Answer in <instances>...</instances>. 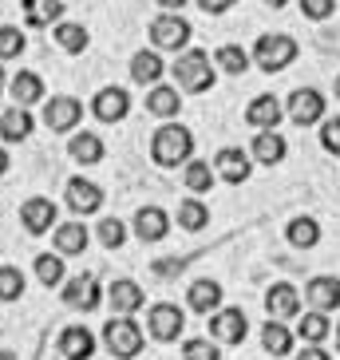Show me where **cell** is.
I'll return each mask as SVG.
<instances>
[{
    "mask_svg": "<svg viewBox=\"0 0 340 360\" xmlns=\"http://www.w3.org/2000/svg\"><path fill=\"white\" fill-rule=\"evenodd\" d=\"M170 79L182 96H206L214 84H218V64H214V52L206 48H186L178 52V60L170 64Z\"/></svg>",
    "mask_w": 340,
    "mask_h": 360,
    "instance_id": "obj_1",
    "label": "cell"
},
{
    "mask_svg": "<svg viewBox=\"0 0 340 360\" xmlns=\"http://www.w3.org/2000/svg\"><path fill=\"white\" fill-rule=\"evenodd\" d=\"M150 159L162 170H178L194 159V131L186 123H159L150 135Z\"/></svg>",
    "mask_w": 340,
    "mask_h": 360,
    "instance_id": "obj_2",
    "label": "cell"
},
{
    "mask_svg": "<svg viewBox=\"0 0 340 360\" xmlns=\"http://www.w3.org/2000/svg\"><path fill=\"white\" fill-rule=\"evenodd\" d=\"M249 56H254V68L277 75V72H285V68L297 64L301 44L293 40L289 32H261V36L254 40V48H249Z\"/></svg>",
    "mask_w": 340,
    "mask_h": 360,
    "instance_id": "obj_3",
    "label": "cell"
},
{
    "mask_svg": "<svg viewBox=\"0 0 340 360\" xmlns=\"http://www.w3.org/2000/svg\"><path fill=\"white\" fill-rule=\"evenodd\" d=\"M99 340H103V349L115 360H138L143 349H147V333H143V325L135 317H111L103 325V333H99Z\"/></svg>",
    "mask_w": 340,
    "mask_h": 360,
    "instance_id": "obj_4",
    "label": "cell"
},
{
    "mask_svg": "<svg viewBox=\"0 0 340 360\" xmlns=\"http://www.w3.org/2000/svg\"><path fill=\"white\" fill-rule=\"evenodd\" d=\"M147 32H150V48H159V52H186L194 40V28L182 12H159L147 24Z\"/></svg>",
    "mask_w": 340,
    "mask_h": 360,
    "instance_id": "obj_5",
    "label": "cell"
},
{
    "mask_svg": "<svg viewBox=\"0 0 340 360\" xmlns=\"http://www.w3.org/2000/svg\"><path fill=\"white\" fill-rule=\"evenodd\" d=\"M40 123L48 131H55V135H75L79 123H84V103L75 96H67V91H55V96H48L40 103Z\"/></svg>",
    "mask_w": 340,
    "mask_h": 360,
    "instance_id": "obj_6",
    "label": "cell"
},
{
    "mask_svg": "<svg viewBox=\"0 0 340 360\" xmlns=\"http://www.w3.org/2000/svg\"><path fill=\"white\" fill-rule=\"evenodd\" d=\"M325 111H329V99L320 87H293L285 99V119L297 123V127H317L325 123Z\"/></svg>",
    "mask_w": 340,
    "mask_h": 360,
    "instance_id": "obj_7",
    "label": "cell"
},
{
    "mask_svg": "<svg viewBox=\"0 0 340 360\" xmlns=\"http://www.w3.org/2000/svg\"><path fill=\"white\" fill-rule=\"evenodd\" d=\"M60 297H64V305L75 309V313H96V309L103 305L107 289L99 285L96 274H75L60 285Z\"/></svg>",
    "mask_w": 340,
    "mask_h": 360,
    "instance_id": "obj_8",
    "label": "cell"
},
{
    "mask_svg": "<svg viewBox=\"0 0 340 360\" xmlns=\"http://www.w3.org/2000/svg\"><path fill=\"white\" fill-rule=\"evenodd\" d=\"M186 333V309L159 301V305L147 309V337L159 340V345H174V340Z\"/></svg>",
    "mask_w": 340,
    "mask_h": 360,
    "instance_id": "obj_9",
    "label": "cell"
},
{
    "mask_svg": "<svg viewBox=\"0 0 340 360\" xmlns=\"http://www.w3.org/2000/svg\"><path fill=\"white\" fill-rule=\"evenodd\" d=\"M87 111H91V119H99V123H107V127H115V123H123V119L131 115V91L127 87H119V84H107V87H99L96 96H91Z\"/></svg>",
    "mask_w": 340,
    "mask_h": 360,
    "instance_id": "obj_10",
    "label": "cell"
},
{
    "mask_svg": "<svg viewBox=\"0 0 340 360\" xmlns=\"http://www.w3.org/2000/svg\"><path fill=\"white\" fill-rule=\"evenodd\" d=\"M64 206H67V214H79V218L99 214L103 210V186L84 179V174H75V179L64 182Z\"/></svg>",
    "mask_w": 340,
    "mask_h": 360,
    "instance_id": "obj_11",
    "label": "cell"
},
{
    "mask_svg": "<svg viewBox=\"0 0 340 360\" xmlns=\"http://www.w3.org/2000/svg\"><path fill=\"white\" fill-rule=\"evenodd\" d=\"M266 313L269 321H297L301 313H305V297H301V289L293 285V281H273V285L266 289Z\"/></svg>",
    "mask_w": 340,
    "mask_h": 360,
    "instance_id": "obj_12",
    "label": "cell"
},
{
    "mask_svg": "<svg viewBox=\"0 0 340 360\" xmlns=\"http://www.w3.org/2000/svg\"><path fill=\"white\" fill-rule=\"evenodd\" d=\"M20 226L32 238H44V233H52L60 226V206L52 198H44V194H32V198L20 202Z\"/></svg>",
    "mask_w": 340,
    "mask_h": 360,
    "instance_id": "obj_13",
    "label": "cell"
},
{
    "mask_svg": "<svg viewBox=\"0 0 340 360\" xmlns=\"http://www.w3.org/2000/svg\"><path fill=\"white\" fill-rule=\"evenodd\" d=\"M225 305V289L218 277H194L186 285V309L198 313V317H214L218 309Z\"/></svg>",
    "mask_w": 340,
    "mask_h": 360,
    "instance_id": "obj_14",
    "label": "cell"
},
{
    "mask_svg": "<svg viewBox=\"0 0 340 360\" xmlns=\"http://www.w3.org/2000/svg\"><path fill=\"white\" fill-rule=\"evenodd\" d=\"M242 119L254 131H277L281 123H285V103H281L273 91H261V96H254L249 103H245Z\"/></svg>",
    "mask_w": 340,
    "mask_h": 360,
    "instance_id": "obj_15",
    "label": "cell"
},
{
    "mask_svg": "<svg viewBox=\"0 0 340 360\" xmlns=\"http://www.w3.org/2000/svg\"><path fill=\"white\" fill-rule=\"evenodd\" d=\"M170 226H174V218H170L162 206H138L135 218H131V233H135L143 245H155V242H166Z\"/></svg>",
    "mask_w": 340,
    "mask_h": 360,
    "instance_id": "obj_16",
    "label": "cell"
},
{
    "mask_svg": "<svg viewBox=\"0 0 340 360\" xmlns=\"http://www.w3.org/2000/svg\"><path fill=\"white\" fill-rule=\"evenodd\" d=\"M218 345H242L249 337V317H245V309H234V305H222L218 313L210 317V333Z\"/></svg>",
    "mask_w": 340,
    "mask_h": 360,
    "instance_id": "obj_17",
    "label": "cell"
},
{
    "mask_svg": "<svg viewBox=\"0 0 340 360\" xmlns=\"http://www.w3.org/2000/svg\"><path fill=\"white\" fill-rule=\"evenodd\" d=\"M55 349L64 360H91L99 352V337L87 325H64L55 337Z\"/></svg>",
    "mask_w": 340,
    "mask_h": 360,
    "instance_id": "obj_18",
    "label": "cell"
},
{
    "mask_svg": "<svg viewBox=\"0 0 340 360\" xmlns=\"http://www.w3.org/2000/svg\"><path fill=\"white\" fill-rule=\"evenodd\" d=\"M254 155L242 147H222L218 155H214V170H218V179L230 182V186H242V182H249V174H254Z\"/></svg>",
    "mask_w": 340,
    "mask_h": 360,
    "instance_id": "obj_19",
    "label": "cell"
},
{
    "mask_svg": "<svg viewBox=\"0 0 340 360\" xmlns=\"http://www.w3.org/2000/svg\"><path fill=\"white\" fill-rule=\"evenodd\" d=\"M107 305L115 309V317H135L138 309L147 305V293H143L135 277H115L107 285Z\"/></svg>",
    "mask_w": 340,
    "mask_h": 360,
    "instance_id": "obj_20",
    "label": "cell"
},
{
    "mask_svg": "<svg viewBox=\"0 0 340 360\" xmlns=\"http://www.w3.org/2000/svg\"><path fill=\"white\" fill-rule=\"evenodd\" d=\"M40 119L32 115V107H16L12 103L8 111H0V143L4 147H16V143H28Z\"/></svg>",
    "mask_w": 340,
    "mask_h": 360,
    "instance_id": "obj_21",
    "label": "cell"
},
{
    "mask_svg": "<svg viewBox=\"0 0 340 360\" xmlns=\"http://www.w3.org/2000/svg\"><path fill=\"white\" fill-rule=\"evenodd\" d=\"M91 245V230H87L84 218H67V222H60L52 230V250L64 257H79Z\"/></svg>",
    "mask_w": 340,
    "mask_h": 360,
    "instance_id": "obj_22",
    "label": "cell"
},
{
    "mask_svg": "<svg viewBox=\"0 0 340 360\" xmlns=\"http://www.w3.org/2000/svg\"><path fill=\"white\" fill-rule=\"evenodd\" d=\"M305 301H308V309H317V313L332 317V313L340 309V277H332V274H317V277H308V285H305Z\"/></svg>",
    "mask_w": 340,
    "mask_h": 360,
    "instance_id": "obj_23",
    "label": "cell"
},
{
    "mask_svg": "<svg viewBox=\"0 0 340 360\" xmlns=\"http://www.w3.org/2000/svg\"><path fill=\"white\" fill-rule=\"evenodd\" d=\"M249 155H254L257 167H281L289 155V143L281 131H254V139H249Z\"/></svg>",
    "mask_w": 340,
    "mask_h": 360,
    "instance_id": "obj_24",
    "label": "cell"
},
{
    "mask_svg": "<svg viewBox=\"0 0 340 360\" xmlns=\"http://www.w3.org/2000/svg\"><path fill=\"white\" fill-rule=\"evenodd\" d=\"M131 79H135L138 87H155V84H162V75L170 72V64L162 60V52L159 48H143V52H135L131 56Z\"/></svg>",
    "mask_w": 340,
    "mask_h": 360,
    "instance_id": "obj_25",
    "label": "cell"
},
{
    "mask_svg": "<svg viewBox=\"0 0 340 360\" xmlns=\"http://www.w3.org/2000/svg\"><path fill=\"white\" fill-rule=\"evenodd\" d=\"M67 155H72V162H79V167H99V162L107 159V143L99 131H75L72 139H67Z\"/></svg>",
    "mask_w": 340,
    "mask_h": 360,
    "instance_id": "obj_26",
    "label": "cell"
},
{
    "mask_svg": "<svg viewBox=\"0 0 340 360\" xmlns=\"http://www.w3.org/2000/svg\"><path fill=\"white\" fill-rule=\"evenodd\" d=\"M8 96L16 107H36L48 99V91H44V79L40 72H32V68H20V72L8 79Z\"/></svg>",
    "mask_w": 340,
    "mask_h": 360,
    "instance_id": "obj_27",
    "label": "cell"
},
{
    "mask_svg": "<svg viewBox=\"0 0 340 360\" xmlns=\"http://www.w3.org/2000/svg\"><path fill=\"white\" fill-rule=\"evenodd\" d=\"M257 337H261V349H266L273 360H285V356L297 352V333H293L285 321H266Z\"/></svg>",
    "mask_w": 340,
    "mask_h": 360,
    "instance_id": "obj_28",
    "label": "cell"
},
{
    "mask_svg": "<svg viewBox=\"0 0 340 360\" xmlns=\"http://www.w3.org/2000/svg\"><path fill=\"white\" fill-rule=\"evenodd\" d=\"M147 111L155 119H162V123H174L182 111V91L174 84H155L147 87Z\"/></svg>",
    "mask_w": 340,
    "mask_h": 360,
    "instance_id": "obj_29",
    "label": "cell"
},
{
    "mask_svg": "<svg viewBox=\"0 0 340 360\" xmlns=\"http://www.w3.org/2000/svg\"><path fill=\"white\" fill-rule=\"evenodd\" d=\"M20 12L28 28H55L60 20H67L64 0H20Z\"/></svg>",
    "mask_w": 340,
    "mask_h": 360,
    "instance_id": "obj_30",
    "label": "cell"
},
{
    "mask_svg": "<svg viewBox=\"0 0 340 360\" xmlns=\"http://www.w3.org/2000/svg\"><path fill=\"white\" fill-rule=\"evenodd\" d=\"M52 40H55V48L67 52V56H84L87 48H91V32H87L79 20H60L52 28Z\"/></svg>",
    "mask_w": 340,
    "mask_h": 360,
    "instance_id": "obj_31",
    "label": "cell"
},
{
    "mask_svg": "<svg viewBox=\"0 0 340 360\" xmlns=\"http://www.w3.org/2000/svg\"><path fill=\"white\" fill-rule=\"evenodd\" d=\"M297 340L301 345H325V340H332V317H325V313H317V309H305L297 317Z\"/></svg>",
    "mask_w": 340,
    "mask_h": 360,
    "instance_id": "obj_32",
    "label": "cell"
},
{
    "mask_svg": "<svg viewBox=\"0 0 340 360\" xmlns=\"http://www.w3.org/2000/svg\"><path fill=\"white\" fill-rule=\"evenodd\" d=\"M285 242L293 245V250H313V245H320V222L313 218V214L289 218L285 222Z\"/></svg>",
    "mask_w": 340,
    "mask_h": 360,
    "instance_id": "obj_33",
    "label": "cell"
},
{
    "mask_svg": "<svg viewBox=\"0 0 340 360\" xmlns=\"http://www.w3.org/2000/svg\"><path fill=\"white\" fill-rule=\"evenodd\" d=\"M214 182H218V170H214V162L206 159H190L186 167H182V186L194 194V198H202V194L214 191Z\"/></svg>",
    "mask_w": 340,
    "mask_h": 360,
    "instance_id": "obj_34",
    "label": "cell"
},
{
    "mask_svg": "<svg viewBox=\"0 0 340 360\" xmlns=\"http://www.w3.org/2000/svg\"><path fill=\"white\" fill-rule=\"evenodd\" d=\"M32 274H36V281H40L44 289H55V285H64L67 281V257L64 254H36V262H32Z\"/></svg>",
    "mask_w": 340,
    "mask_h": 360,
    "instance_id": "obj_35",
    "label": "cell"
},
{
    "mask_svg": "<svg viewBox=\"0 0 340 360\" xmlns=\"http://www.w3.org/2000/svg\"><path fill=\"white\" fill-rule=\"evenodd\" d=\"M174 218H178V230L186 233H202L206 226H210V206H206L202 198H182L178 202V210H174Z\"/></svg>",
    "mask_w": 340,
    "mask_h": 360,
    "instance_id": "obj_36",
    "label": "cell"
},
{
    "mask_svg": "<svg viewBox=\"0 0 340 360\" xmlns=\"http://www.w3.org/2000/svg\"><path fill=\"white\" fill-rule=\"evenodd\" d=\"M214 64H218L222 75H245L254 68V56H249V48H242V44H222V48L214 52Z\"/></svg>",
    "mask_w": 340,
    "mask_h": 360,
    "instance_id": "obj_37",
    "label": "cell"
},
{
    "mask_svg": "<svg viewBox=\"0 0 340 360\" xmlns=\"http://www.w3.org/2000/svg\"><path fill=\"white\" fill-rule=\"evenodd\" d=\"M127 233H131V226L123 222V218H115V214H103L99 226H96V238H99L103 250H123V245H127Z\"/></svg>",
    "mask_w": 340,
    "mask_h": 360,
    "instance_id": "obj_38",
    "label": "cell"
},
{
    "mask_svg": "<svg viewBox=\"0 0 340 360\" xmlns=\"http://www.w3.org/2000/svg\"><path fill=\"white\" fill-rule=\"evenodd\" d=\"M24 52H28V36H24L16 24H0V64L20 60Z\"/></svg>",
    "mask_w": 340,
    "mask_h": 360,
    "instance_id": "obj_39",
    "label": "cell"
},
{
    "mask_svg": "<svg viewBox=\"0 0 340 360\" xmlns=\"http://www.w3.org/2000/svg\"><path fill=\"white\" fill-rule=\"evenodd\" d=\"M24 289H28L24 269H16V265H0V301L12 305V301H20L24 297Z\"/></svg>",
    "mask_w": 340,
    "mask_h": 360,
    "instance_id": "obj_40",
    "label": "cell"
},
{
    "mask_svg": "<svg viewBox=\"0 0 340 360\" xmlns=\"http://www.w3.org/2000/svg\"><path fill=\"white\" fill-rule=\"evenodd\" d=\"M182 360H222V345H218L214 337L182 340Z\"/></svg>",
    "mask_w": 340,
    "mask_h": 360,
    "instance_id": "obj_41",
    "label": "cell"
},
{
    "mask_svg": "<svg viewBox=\"0 0 340 360\" xmlns=\"http://www.w3.org/2000/svg\"><path fill=\"white\" fill-rule=\"evenodd\" d=\"M297 4H301V16H305V20L325 24V20L336 16V0H297Z\"/></svg>",
    "mask_w": 340,
    "mask_h": 360,
    "instance_id": "obj_42",
    "label": "cell"
},
{
    "mask_svg": "<svg viewBox=\"0 0 340 360\" xmlns=\"http://www.w3.org/2000/svg\"><path fill=\"white\" fill-rule=\"evenodd\" d=\"M320 147L340 159V115H336V119H325V123H320Z\"/></svg>",
    "mask_w": 340,
    "mask_h": 360,
    "instance_id": "obj_43",
    "label": "cell"
},
{
    "mask_svg": "<svg viewBox=\"0 0 340 360\" xmlns=\"http://www.w3.org/2000/svg\"><path fill=\"white\" fill-rule=\"evenodd\" d=\"M293 360H332V352L325 349V345H301V349L293 352Z\"/></svg>",
    "mask_w": 340,
    "mask_h": 360,
    "instance_id": "obj_44",
    "label": "cell"
},
{
    "mask_svg": "<svg viewBox=\"0 0 340 360\" xmlns=\"http://www.w3.org/2000/svg\"><path fill=\"white\" fill-rule=\"evenodd\" d=\"M237 0H198V8L206 12V16H222V12H230Z\"/></svg>",
    "mask_w": 340,
    "mask_h": 360,
    "instance_id": "obj_45",
    "label": "cell"
},
{
    "mask_svg": "<svg viewBox=\"0 0 340 360\" xmlns=\"http://www.w3.org/2000/svg\"><path fill=\"white\" fill-rule=\"evenodd\" d=\"M8 170H12V150L4 147V143H0V179H4Z\"/></svg>",
    "mask_w": 340,
    "mask_h": 360,
    "instance_id": "obj_46",
    "label": "cell"
},
{
    "mask_svg": "<svg viewBox=\"0 0 340 360\" xmlns=\"http://www.w3.org/2000/svg\"><path fill=\"white\" fill-rule=\"evenodd\" d=\"M155 4H159L162 12H182L186 4H190V0H155Z\"/></svg>",
    "mask_w": 340,
    "mask_h": 360,
    "instance_id": "obj_47",
    "label": "cell"
},
{
    "mask_svg": "<svg viewBox=\"0 0 340 360\" xmlns=\"http://www.w3.org/2000/svg\"><path fill=\"white\" fill-rule=\"evenodd\" d=\"M8 79H12V75L4 72V64H0V96H4V91H8Z\"/></svg>",
    "mask_w": 340,
    "mask_h": 360,
    "instance_id": "obj_48",
    "label": "cell"
},
{
    "mask_svg": "<svg viewBox=\"0 0 340 360\" xmlns=\"http://www.w3.org/2000/svg\"><path fill=\"white\" fill-rule=\"evenodd\" d=\"M261 4H266V8H273V12H277V8H285L289 0H261Z\"/></svg>",
    "mask_w": 340,
    "mask_h": 360,
    "instance_id": "obj_49",
    "label": "cell"
},
{
    "mask_svg": "<svg viewBox=\"0 0 340 360\" xmlns=\"http://www.w3.org/2000/svg\"><path fill=\"white\" fill-rule=\"evenodd\" d=\"M332 340H336V356H340V321L332 325Z\"/></svg>",
    "mask_w": 340,
    "mask_h": 360,
    "instance_id": "obj_50",
    "label": "cell"
},
{
    "mask_svg": "<svg viewBox=\"0 0 340 360\" xmlns=\"http://www.w3.org/2000/svg\"><path fill=\"white\" fill-rule=\"evenodd\" d=\"M0 360H16V352H12V349H0Z\"/></svg>",
    "mask_w": 340,
    "mask_h": 360,
    "instance_id": "obj_51",
    "label": "cell"
},
{
    "mask_svg": "<svg viewBox=\"0 0 340 360\" xmlns=\"http://www.w3.org/2000/svg\"><path fill=\"white\" fill-rule=\"evenodd\" d=\"M332 91H336V99H340V72H336V84H332Z\"/></svg>",
    "mask_w": 340,
    "mask_h": 360,
    "instance_id": "obj_52",
    "label": "cell"
}]
</instances>
